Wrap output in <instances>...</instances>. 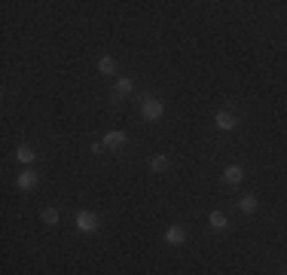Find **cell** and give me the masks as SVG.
Here are the masks:
<instances>
[{
	"mask_svg": "<svg viewBox=\"0 0 287 275\" xmlns=\"http://www.w3.org/2000/svg\"><path fill=\"white\" fill-rule=\"evenodd\" d=\"M141 116L144 119H150V122H156V119H162L165 116V104L159 101V98H144V104H141Z\"/></svg>",
	"mask_w": 287,
	"mask_h": 275,
	"instance_id": "obj_1",
	"label": "cell"
},
{
	"mask_svg": "<svg viewBox=\"0 0 287 275\" xmlns=\"http://www.w3.org/2000/svg\"><path fill=\"white\" fill-rule=\"evenodd\" d=\"M214 126H217L220 132H232V129L239 126V116H236L232 110H220V113L214 116Z\"/></svg>",
	"mask_w": 287,
	"mask_h": 275,
	"instance_id": "obj_2",
	"label": "cell"
},
{
	"mask_svg": "<svg viewBox=\"0 0 287 275\" xmlns=\"http://www.w3.org/2000/svg\"><path fill=\"white\" fill-rule=\"evenodd\" d=\"M76 230H80V233H95V230H98V217H95L92 211H80V214H76Z\"/></svg>",
	"mask_w": 287,
	"mask_h": 275,
	"instance_id": "obj_3",
	"label": "cell"
},
{
	"mask_svg": "<svg viewBox=\"0 0 287 275\" xmlns=\"http://www.w3.org/2000/svg\"><path fill=\"white\" fill-rule=\"evenodd\" d=\"M125 141H128V138H125V132H107L101 144H104V147H110V150H119V147H125Z\"/></svg>",
	"mask_w": 287,
	"mask_h": 275,
	"instance_id": "obj_4",
	"label": "cell"
},
{
	"mask_svg": "<svg viewBox=\"0 0 287 275\" xmlns=\"http://www.w3.org/2000/svg\"><path fill=\"white\" fill-rule=\"evenodd\" d=\"M165 242L168 245H184L187 242V230L184 227H168L165 230Z\"/></svg>",
	"mask_w": 287,
	"mask_h": 275,
	"instance_id": "obj_5",
	"label": "cell"
},
{
	"mask_svg": "<svg viewBox=\"0 0 287 275\" xmlns=\"http://www.w3.org/2000/svg\"><path fill=\"white\" fill-rule=\"evenodd\" d=\"M15 187H18V190H34V187H37V174H34V171H21V174L15 178Z\"/></svg>",
	"mask_w": 287,
	"mask_h": 275,
	"instance_id": "obj_6",
	"label": "cell"
},
{
	"mask_svg": "<svg viewBox=\"0 0 287 275\" xmlns=\"http://www.w3.org/2000/svg\"><path fill=\"white\" fill-rule=\"evenodd\" d=\"M223 181H226V184H242V181H245V171H242V165H229V168L223 171Z\"/></svg>",
	"mask_w": 287,
	"mask_h": 275,
	"instance_id": "obj_7",
	"label": "cell"
},
{
	"mask_svg": "<svg viewBox=\"0 0 287 275\" xmlns=\"http://www.w3.org/2000/svg\"><path fill=\"white\" fill-rule=\"evenodd\" d=\"M15 159H18V162H34L37 153H34L31 147H15Z\"/></svg>",
	"mask_w": 287,
	"mask_h": 275,
	"instance_id": "obj_8",
	"label": "cell"
},
{
	"mask_svg": "<svg viewBox=\"0 0 287 275\" xmlns=\"http://www.w3.org/2000/svg\"><path fill=\"white\" fill-rule=\"evenodd\" d=\"M208 223H211L214 230H226V214H223V211H211Z\"/></svg>",
	"mask_w": 287,
	"mask_h": 275,
	"instance_id": "obj_9",
	"label": "cell"
},
{
	"mask_svg": "<svg viewBox=\"0 0 287 275\" xmlns=\"http://www.w3.org/2000/svg\"><path fill=\"white\" fill-rule=\"evenodd\" d=\"M168 165H171V162H168L165 156H153V159H150V168H153L156 174H159V171H168Z\"/></svg>",
	"mask_w": 287,
	"mask_h": 275,
	"instance_id": "obj_10",
	"label": "cell"
},
{
	"mask_svg": "<svg viewBox=\"0 0 287 275\" xmlns=\"http://www.w3.org/2000/svg\"><path fill=\"white\" fill-rule=\"evenodd\" d=\"M239 208H242L245 214H254V211H257V196H245V199L239 202Z\"/></svg>",
	"mask_w": 287,
	"mask_h": 275,
	"instance_id": "obj_11",
	"label": "cell"
},
{
	"mask_svg": "<svg viewBox=\"0 0 287 275\" xmlns=\"http://www.w3.org/2000/svg\"><path fill=\"white\" fill-rule=\"evenodd\" d=\"M132 89H135V83H132L128 77H122V80H116V92H119V95H132Z\"/></svg>",
	"mask_w": 287,
	"mask_h": 275,
	"instance_id": "obj_12",
	"label": "cell"
},
{
	"mask_svg": "<svg viewBox=\"0 0 287 275\" xmlns=\"http://www.w3.org/2000/svg\"><path fill=\"white\" fill-rule=\"evenodd\" d=\"M98 70H101V73H113V70H116V61H113V58H107V55H104V58H101V61H98Z\"/></svg>",
	"mask_w": 287,
	"mask_h": 275,
	"instance_id": "obj_13",
	"label": "cell"
},
{
	"mask_svg": "<svg viewBox=\"0 0 287 275\" xmlns=\"http://www.w3.org/2000/svg\"><path fill=\"white\" fill-rule=\"evenodd\" d=\"M58 217H61V214H58L55 208H46V211H43V220H46L49 227H55V223H58Z\"/></svg>",
	"mask_w": 287,
	"mask_h": 275,
	"instance_id": "obj_14",
	"label": "cell"
},
{
	"mask_svg": "<svg viewBox=\"0 0 287 275\" xmlns=\"http://www.w3.org/2000/svg\"><path fill=\"white\" fill-rule=\"evenodd\" d=\"M284 275H287V272H284Z\"/></svg>",
	"mask_w": 287,
	"mask_h": 275,
	"instance_id": "obj_15",
	"label": "cell"
}]
</instances>
